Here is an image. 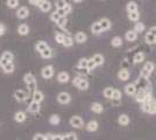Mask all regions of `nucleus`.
Masks as SVG:
<instances>
[{
  "label": "nucleus",
  "mask_w": 156,
  "mask_h": 140,
  "mask_svg": "<svg viewBox=\"0 0 156 140\" xmlns=\"http://www.w3.org/2000/svg\"><path fill=\"white\" fill-rule=\"evenodd\" d=\"M143 112H147L149 114H155L156 113V100L153 99L151 95H149L146 100L142 103V107H141Z\"/></svg>",
  "instance_id": "f257e3e1"
},
{
  "label": "nucleus",
  "mask_w": 156,
  "mask_h": 140,
  "mask_svg": "<svg viewBox=\"0 0 156 140\" xmlns=\"http://www.w3.org/2000/svg\"><path fill=\"white\" fill-rule=\"evenodd\" d=\"M23 81H25V83H26L27 85V89H28V93L30 95V93H34L36 90H37V84H36V80H35V76L30 73H27L25 74V76H23Z\"/></svg>",
  "instance_id": "f03ea898"
},
{
  "label": "nucleus",
  "mask_w": 156,
  "mask_h": 140,
  "mask_svg": "<svg viewBox=\"0 0 156 140\" xmlns=\"http://www.w3.org/2000/svg\"><path fill=\"white\" fill-rule=\"evenodd\" d=\"M155 69V64L153 62H147L144 63L143 68L140 71V77H143V78H149V76L151 75V73L154 71Z\"/></svg>",
  "instance_id": "7ed1b4c3"
},
{
  "label": "nucleus",
  "mask_w": 156,
  "mask_h": 140,
  "mask_svg": "<svg viewBox=\"0 0 156 140\" xmlns=\"http://www.w3.org/2000/svg\"><path fill=\"white\" fill-rule=\"evenodd\" d=\"M72 84L76 85L79 90H87V88H89V82H87V80L84 78V77H82V76L75 77L72 80Z\"/></svg>",
  "instance_id": "20e7f679"
},
{
  "label": "nucleus",
  "mask_w": 156,
  "mask_h": 140,
  "mask_svg": "<svg viewBox=\"0 0 156 140\" xmlns=\"http://www.w3.org/2000/svg\"><path fill=\"white\" fill-rule=\"evenodd\" d=\"M144 41H146V43L149 45V46L155 45L156 43V26H153L151 28H149L148 33H146Z\"/></svg>",
  "instance_id": "39448f33"
},
{
  "label": "nucleus",
  "mask_w": 156,
  "mask_h": 140,
  "mask_svg": "<svg viewBox=\"0 0 156 140\" xmlns=\"http://www.w3.org/2000/svg\"><path fill=\"white\" fill-rule=\"evenodd\" d=\"M14 60V55L11 52H4L0 56V67H5L8 63H12Z\"/></svg>",
  "instance_id": "423d86ee"
},
{
  "label": "nucleus",
  "mask_w": 156,
  "mask_h": 140,
  "mask_svg": "<svg viewBox=\"0 0 156 140\" xmlns=\"http://www.w3.org/2000/svg\"><path fill=\"white\" fill-rule=\"evenodd\" d=\"M13 96H14V98H15V100H16V102L22 103V102H25V100L29 97V93L27 92V91H25V90H21V89H19V90L14 91Z\"/></svg>",
  "instance_id": "0eeeda50"
},
{
  "label": "nucleus",
  "mask_w": 156,
  "mask_h": 140,
  "mask_svg": "<svg viewBox=\"0 0 156 140\" xmlns=\"http://www.w3.org/2000/svg\"><path fill=\"white\" fill-rule=\"evenodd\" d=\"M70 100H71V96L69 95L68 92H65V91H62V92L58 93V96H57V102H58L59 104H69L70 103Z\"/></svg>",
  "instance_id": "6e6552de"
},
{
  "label": "nucleus",
  "mask_w": 156,
  "mask_h": 140,
  "mask_svg": "<svg viewBox=\"0 0 156 140\" xmlns=\"http://www.w3.org/2000/svg\"><path fill=\"white\" fill-rule=\"evenodd\" d=\"M69 123H70V125H71L72 127H75V128H82L83 125H84V121H83V119H82L79 116H73V117H71Z\"/></svg>",
  "instance_id": "1a4fd4ad"
},
{
  "label": "nucleus",
  "mask_w": 156,
  "mask_h": 140,
  "mask_svg": "<svg viewBox=\"0 0 156 140\" xmlns=\"http://www.w3.org/2000/svg\"><path fill=\"white\" fill-rule=\"evenodd\" d=\"M54 73H55L54 67H52V66H47V67H44L42 69L41 75H42V77H43L44 80H49V78H51L52 76H54Z\"/></svg>",
  "instance_id": "9d476101"
},
{
  "label": "nucleus",
  "mask_w": 156,
  "mask_h": 140,
  "mask_svg": "<svg viewBox=\"0 0 156 140\" xmlns=\"http://www.w3.org/2000/svg\"><path fill=\"white\" fill-rule=\"evenodd\" d=\"M149 95H151V93L146 92L144 89H140V90H137L136 93H135V100H136L137 103H143Z\"/></svg>",
  "instance_id": "9b49d317"
},
{
  "label": "nucleus",
  "mask_w": 156,
  "mask_h": 140,
  "mask_svg": "<svg viewBox=\"0 0 156 140\" xmlns=\"http://www.w3.org/2000/svg\"><path fill=\"white\" fill-rule=\"evenodd\" d=\"M99 23H100V27H101V31L103 32L108 31L111 27H112V22H111V20L108 18H101L99 20Z\"/></svg>",
  "instance_id": "f8f14e48"
},
{
  "label": "nucleus",
  "mask_w": 156,
  "mask_h": 140,
  "mask_svg": "<svg viewBox=\"0 0 156 140\" xmlns=\"http://www.w3.org/2000/svg\"><path fill=\"white\" fill-rule=\"evenodd\" d=\"M28 15H29V11H28V8L25 6L22 7H19V9L16 11V16L19 18V19H27L28 18Z\"/></svg>",
  "instance_id": "ddd939ff"
},
{
  "label": "nucleus",
  "mask_w": 156,
  "mask_h": 140,
  "mask_svg": "<svg viewBox=\"0 0 156 140\" xmlns=\"http://www.w3.org/2000/svg\"><path fill=\"white\" fill-rule=\"evenodd\" d=\"M136 91H137V89H136L135 83H130V84H127V85L125 87V92L127 93L128 96H135Z\"/></svg>",
  "instance_id": "4468645a"
},
{
  "label": "nucleus",
  "mask_w": 156,
  "mask_h": 140,
  "mask_svg": "<svg viewBox=\"0 0 156 140\" xmlns=\"http://www.w3.org/2000/svg\"><path fill=\"white\" fill-rule=\"evenodd\" d=\"M125 39L128 41V42H134V41H136V39H137V33L134 29L127 31L126 34H125Z\"/></svg>",
  "instance_id": "2eb2a0df"
},
{
  "label": "nucleus",
  "mask_w": 156,
  "mask_h": 140,
  "mask_svg": "<svg viewBox=\"0 0 156 140\" xmlns=\"http://www.w3.org/2000/svg\"><path fill=\"white\" fill-rule=\"evenodd\" d=\"M26 119H27V114H26V112H23V111H16V112L14 113V120H15L16 123H23Z\"/></svg>",
  "instance_id": "dca6fc26"
},
{
  "label": "nucleus",
  "mask_w": 156,
  "mask_h": 140,
  "mask_svg": "<svg viewBox=\"0 0 156 140\" xmlns=\"http://www.w3.org/2000/svg\"><path fill=\"white\" fill-rule=\"evenodd\" d=\"M40 109H41V104L33 100L32 103L29 104V106H28V112H30V113H37L40 111Z\"/></svg>",
  "instance_id": "f3484780"
},
{
  "label": "nucleus",
  "mask_w": 156,
  "mask_h": 140,
  "mask_svg": "<svg viewBox=\"0 0 156 140\" xmlns=\"http://www.w3.org/2000/svg\"><path fill=\"white\" fill-rule=\"evenodd\" d=\"M129 76L130 74L127 69H121L119 73H118V78L122 82H126L127 80H129Z\"/></svg>",
  "instance_id": "a211bd4d"
},
{
  "label": "nucleus",
  "mask_w": 156,
  "mask_h": 140,
  "mask_svg": "<svg viewBox=\"0 0 156 140\" xmlns=\"http://www.w3.org/2000/svg\"><path fill=\"white\" fill-rule=\"evenodd\" d=\"M99 127V124H98L97 120H90L87 124H86V130L89 132H96Z\"/></svg>",
  "instance_id": "6ab92c4d"
},
{
  "label": "nucleus",
  "mask_w": 156,
  "mask_h": 140,
  "mask_svg": "<svg viewBox=\"0 0 156 140\" xmlns=\"http://www.w3.org/2000/svg\"><path fill=\"white\" fill-rule=\"evenodd\" d=\"M51 2L50 1H48V0H43L41 4L39 5L40 9L42 11V12H44V13H47V12H49L50 9H51Z\"/></svg>",
  "instance_id": "aec40b11"
},
{
  "label": "nucleus",
  "mask_w": 156,
  "mask_h": 140,
  "mask_svg": "<svg viewBox=\"0 0 156 140\" xmlns=\"http://www.w3.org/2000/svg\"><path fill=\"white\" fill-rule=\"evenodd\" d=\"M32 96H33V100H34V102H37V103H40V104H41V103L43 102V99H44V95H43L42 91H40V90H36Z\"/></svg>",
  "instance_id": "412c9836"
},
{
  "label": "nucleus",
  "mask_w": 156,
  "mask_h": 140,
  "mask_svg": "<svg viewBox=\"0 0 156 140\" xmlns=\"http://www.w3.org/2000/svg\"><path fill=\"white\" fill-rule=\"evenodd\" d=\"M57 81H58L59 83H68V82L70 81V76H69L68 73L62 71V73H59L58 75H57Z\"/></svg>",
  "instance_id": "4be33fe9"
},
{
  "label": "nucleus",
  "mask_w": 156,
  "mask_h": 140,
  "mask_svg": "<svg viewBox=\"0 0 156 140\" xmlns=\"http://www.w3.org/2000/svg\"><path fill=\"white\" fill-rule=\"evenodd\" d=\"M118 123L121 125V126H127L129 124V117L127 114H120L119 118H118Z\"/></svg>",
  "instance_id": "5701e85b"
},
{
  "label": "nucleus",
  "mask_w": 156,
  "mask_h": 140,
  "mask_svg": "<svg viewBox=\"0 0 156 140\" xmlns=\"http://www.w3.org/2000/svg\"><path fill=\"white\" fill-rule=\"evenodd\" d=\"M91 59L94 61V63L97 64V67H98V66H103V64H104L105 59H104V56H103L101 54H94Z\"/></svg>",
  "instance_id": "b1692460"
},
{
  "label": "nucleus",
  "mask_w": 156,
  "mask_h": 140,
  "mask_svg": "<svg viewBox=\"0 0 156 140\" xmlns=\"http://www.w3.org/2000/svg\"><path fill=\"white\" fill-rule=\"evenodd\" d=\"M18 33H19L20 35H22V36L28 35V34H29V27H28V25L21 23V25L18 27Z\"/></svg>",
  "instance_id": "393cba45"
},
{
  "label": "nucleus",
  "mask_w": 156,
  "mask_h": 140,
  "mask_svg": "<svg viewBox=\"0 0 156 140\" xmlns=\"http://www.w3.org/2000/svg\"><path fill=\"white\" fill-rule=\"evenodd\" d=\"M75 40H76V42H78V43H84V42H86V40H87V36H86V34H85L84 32H78V33L76 34V36H75Z\"/></svg>",
  "instance_id": "a878e982"
},
{
  "label": "nucleus",
  "mask_w": 156,
  "mask_h": 140,
  "mask_svg": "<svg viewBox=\"0 0 156 140\" xmlns=\"http://www.w3.org/2000/svg\"><path fill=\"white\" fill-rule=\"evenodd\" d=\"M91 111L94 112V113H101L104 111V107H103V105L100 103L96 102V103H93L91 105Z\"/></svg>",
  "instance_id": "bb28decb"
},
{
  "label": "nucleus",
  "mask_w": 156,
  "mask_h": 140,
  "mask_svg": "<svg viewBox=\"0 0 156 140\" xmlns=\"http://www.w3.org/2000/svg\"><path fill=\"white\" fill-rule=\"evenodd\" d=\"M91 32H92V34H96V35H98V34H100L103 32L99 21H96V22H93L91 25Z\"/></svg>",
  "instance_id": "cd10ccee"
},
{
  "label": "nucleus",
  "mask_w": 156,
  "mask_h": 140,
  "mask_svg": "<svg viewBox=\"0 0 156 140\" xmlns=\"http://www.w3.org/2000/svg\"><path fill=\"white\" fill-rule=\"evenodd\" d=\"M126 9H127L128 13H130V12H136V11H139L137 4L135 1H129V2H127V5H126Z\"/></svg>",
  "instance_id": "c85d7f7f"
},
{
  "label": "nucleus",
  "mask_w": 156,
  "mask_h": 140,
  "mask_svg": "<svg viewBox=\"0 0 156 140\" xmlns=\"http://www.w3.org/2000/svg\"><path fill=\"white\" fill-rule=\"evenodd\" d=\"M48 47H49V45L47 43L46 41H39V42L36 43V46H35V49H36V52L41 53V52H43L44 49H47Z\"/></svg>",
  "instance_id": "c756f323"
},
{
  "label": "nucleus",
  "mask_w": 156,
  "mask_h": 140,
  "mask_svg": "<svg viewBox=\"0 0 156 140\" xmlns=\"http://www.w3.org/2000/svg\"><path fill=\"white\" fill-rule=\"evenodd\" d=\"M144 57H146V55H144L142 52H140V53H136L135 55H134L133 62H134L135 64H137V63H141V62H143V61H144Z\"/></svg>",
  "instance_id": "7c9ffc66"
},
{
  "label": "nucleus",
  "mask_w": 156,
  "mask_h": 140,
  "mask_svg": "<svg viewBox=\"0 0 156 140\" xmlns=\"http://www.w3.org/2000/svg\"><path fill=\"white\" fill-rule=\"evenodd\" d=\"M40 55H41L42 59H50V57L52 56V49L50 48V47H48V48L44 49L43 52H41Z\"/></svg>",
  "instance_id": "2f4dec72"
},
{
  "label": "nucleus",
  "mask_w": 156,
  "mask_h": 140,
  "mask_svg": "<svg viewBox=\"0 0 156 140\" xmlns=\"http://www.w3.org/2000/svg\"><path fill=\"white\" fill-rule=\"evenodd\" d=\"M87 60L89 59H80L77 63V69H80V70H87Z\"/></svg>",
  "instance_id": "473e14b6"
},
{
  "label": "nucleus",
  "mask_w": 156,
  "mask_h": 140,
  "mask_svg": "<svg viewBox=\"0 0 156 140\" xmlns=\"http://www.w3.org/2000/svg\"><path fill=\"white\" fill-rule=\"evenodd\" d=\"M111 45L113 47H115V48L121 47L122 46V39H121L120 36H114V38L111 40Z\"/></svg>",
  "instance_id": "72a5a7b5"
},
{
  "label": "nucleus",
  "mask_w": 156,
  "mask_h": 140,
  "mask_svg": "<svg viewBox=\"0 0 156 140\" xmlns=\"http://www.w3.org/2000/svg\"><path fill=\"white\" fill-rule=\"evenodd\" d=\"M1 69H2V71H4L5 74H12V73H14L15 66H14V63L12 62V63H8V64H6L5 67H2Z\"/></svg>",
  "instance_id": "f704fd0d"
},
{
  "label": "nucleus",
  "mask_w": 156,
  "mask_h": 140,
  "mask_svg": "<svg viewBox=\"0 0 156 140\" xmlns=\"http://www.w3.org/2000/svg\"><path fill=\"white\" fill-rule=\"evenodd\" d=\"M56 23H57V26H58L59 28L66 29V25H68V19H66V16H62Z\"/></svg>",
  "instance_id": "c9c22d12"
},
{
  "label": "nucleus",
  "mask_w": 156,
  "mask_h": 140,
  "mask_svg": "<svg viewBox=\"0 0 156 140\" xmlns=\"http://www.w3.org/2000/svg\"><path fill=\"white\" fill-rule=\"evenodd\" d=\"M128 19L130 21H134V22H137L139 19H140V13H139V11L136 12H130L128 13Z\"/></svg>",
  "instance_id": "e433bc0d"
},
{
  "label": "nucleus",
  "mask_w": 156,
  "mask_h": 140,
  "mask_svg": "<svg viewBox=\"0 0 156 140\" xmlns=\"http://www.w3.org/2000/svg\"><path fill=\"white\" fill-rule=\"evenodd\" d=\"M113 91H114V89L111 87H107L104 89V91H103V95H104L105 98H108V99H111L112 98V93H113Z\"/></svg>",
  "instance_id": "4c0bfd02"
},
{
  "label": "nucleus",
  "mask_w": 156,
  "mask_h": 140,
  "mask_svg": "<svg viewBox=\"0 0 156 140\" xmlns=\"http://www.w3.org/2000/svg\"><path fill=\"white\" fill-rule=\"evenodd\" d=\"M144 29H146L144 23H142V22H139V21H137L136 23H135V26H134V31H135L137 34L143 33V32H144Z\"/></svg>",
  "instance_id": "58836bf2"
},
{
  "label": "nucleus",
  "mask_w": 156,
  "mask_h": 140,
  "mask_svg": "<svg viewBox=\"0 0 156 140\" xmlns=\"http://www.w3.org/2000/svg\"><path fill=\"white\" fill-rule=\"evenodd\" d=\"M64 47H71L73 45V40L70 35H64V40H63V43H62Z\"/></svg>",
  "instance_id": "ea45409f"
},
{
  "label": "nucleus",
  "mask_w": 156,
  "mask_h": 140,
  "mask_svg": "<svg viewBox=\"0 0 156 140\" xmlns=\"http://www.w3.org/2000/svg\"><path fill=\"white\" fill-rule=\"evenodd\" d=\"M59 121H61V118H59V116H57V114H52V116H50V118H49V123L51 125H58Z\"/></svg>",
  "instance_id": "a19ab883"
},
{
  "label": "nucleus",
  "mask_w": 156,
  "mask_h": 140,
  "mask_svg": "<svg viewBox=\"0 0 156 140\" xmlns=\"http://www.w3.org/2000/svg\"><path fill=\"white\" fill-rule=\"evenodd\" d=\"M96 68H97V64L94 63V61L92 60V59H89L87 60V68H86L87 71H93Z\"/></svg>",
  "instance_id": "79ce46f5"
},
{
  "label": "nucleus",
  "mask_w": 156,
  "mask_h": 140,
  "mask_svg": "<svg viewBox=\"0 0 156 140\" xmlns=\"http://www.w3.org/2000/svg\"><path fill=\"white\" fill-rule=\"evenodd\" d=\"M66 5H68V2H66L65 0H55V6H56L57 9H59V8H64Z\"/></svg>",
  "instance_id": "37998d69"
},
{
  "label": "nucleus",
  "mask_w": 156,
  "mask_h": 140,
  "mask_svg": "<svg viewBox=\"0 0 156 140\" xmlns=\"http://www.w3.org/2000/svg\"><path fill=\"white\" fill-rule=\"evenodd\" d=\"M122 98V95H121V91L118 90V89H114V91L112 93V98L111 99H121Z\"/></svg>",
  "instance_id": "c03bdc74"
},
{
  "label": "nucleus",
  "mask_w": 156,
  "mask_h": 140,
  "mask_svg": "<svg viewBox=\"0 0 156 140\" xmlns=\"http://www.w3.org/2000/svg\"><path fill=\"white\" fill-rule=\"evenodd\" d=\"M6 4L9 8H16L19 6V0H7Z\"/></svg>",
  "instance_id": "a18cd8bd"
},
{
  "label": "nucleus",
  "mask_w": 156,
  "mask_h": 140,
  "mask_svg": "<svg viewBox=\"0 0 156 140\" xmlns=\"http://www.w3.org/2000/svg\"><path fill=\"white\" fill-rule=\"evenodd\" d=\"M63 140H77V135L73 132H69L65 135H63Z\"/></svg>",
  "instance_id": "49530a36"
},
{
  "label": "nucleus",
  "mask_w": 156,
  "mask_h": 140,
  "mask_svg": "<svg viewBox=\"0 0 156 140\" xmlns=\"http://www.w3.org/2000/svg\"><path fill=\"white\" fill-rule=\"evenodd\" d=\"M64 35L65 34L56 33V35H55V40H56V42L59 43V45H62V43H63V40H64Z\"/></svg>",
  "instance_id": "de8ad7c7"
},
{
  "label": "nucleus",
  "mask_w": 156,
  "mask_h": 140,
  "mask_svg": "<svg viewBox=\"0 0 156 140\" xmlns=\"http://www.w3.org/2000/svg\"><path fill=\"white\" fill-rule=\"evenodd\" d=\"M61 18H62V16H59V14L57 13L56 11H55V12H52V13L50 14V20L54 21V22H57Z\"/></svg>",
  "instance_id": "09e8293b"
},
{
  "label": "nucleus",
  "mask_w": 156,
  "mask_h": 140,
  "mask_svg": "<svg viewBox=\"0 0 156 140\" xmlns=\"http://www.w3.org/2000/svg\"><path fill=\"white\" fill-rule=\"evenodd\" d=\"M33 140H46V138H44V134L37 133V134H35V135H34Z\"/></svg>",
  "instance_id": "8fccbe9b"
},
{
  "label": "nucleus",
  "mask_w": 156,
  "mask_h": 140,
  "mask_svg": "<svg viewBox=\"0 0 156 140\" xmlns=\"http://www.w3.org/2000/svg\"><path fill=\"white\" fill-rule=\"evenodd\" d=\"M5 33H6V26L0 22V36H2Z\"/></svg>",
  "instance_id": "3c124183"
},
{
  "label": "nucleus",
  "mask_w": 156,
  "mask_h": 140,
  "mask_svg": "<svg viewBox=\"0 0 156 140\" xmlns=\"http://www.w3.org/2000/svg\"><path fill=\"white\" fill-rule=\"evenodd\" d=\"M42 1H43V0H29V4H30V5H34V6H39Z\"/></svg>",
  "instance_id": "603ef678"
},
{
  "label": "nucleus",
  "mask_w": 156,
  "mask_h": 140,
  "mask_svg": "<svg viewBox=\"0 0 156 140\" xmlns=\"http://www.w3.org/2000/svg\"><path fill=\"white\" fill-rule=\"evenodd\" d=\"M111 102H112V105L114 106H119L121 104V99H111Z\"/></svg>",
  "instance_id": "864d4df0"
},
{
  "label": "nucleus",
  "mask_w": 156,
  "mask_h": 140,
  "mask_svg": "<svg viewBox=\"0 0 156 140\" xmlns=\"http://www.w3.org/2000/svg\"><path fill=\"white\" fill-rule=\"evenodd\" d=\"M56 12L59 14V16H66V13H65L64 8H59V9H56Z\"/></svg>",
  "instance_id": "5fc2aeb1"
},
{
  "label": "nucleus",
  "mask_w": 156,
  "mask_h": 140,
  "mask_svg": "<svg viewBox=\"0 0 156 140\" xmlns=\"http://www.w3.org/2000/svg\"><path fill=\"white\" fill-rule=\"evenodd\" d=\"M64 11H65V13H66V14H69L72 11V6L70 5V4H68V5L64 7Z\"/></svg>",
  "instance_id": "6e6d98bb"
},
{
  "label": "nucleus",
  "mask_w": 156,
  "mask_h": 140,
  "mask_svg": "<svg viewBox=\"0 0 156 140\" xmlns=\"http://www.w3.org/2000/svg\"><path fill=\"white\" fill-rule=\"evenodd\" d=\"M52 140H63V135H61V134H56V135H54Z\"/></svg>",
  "instance_id": "4d7b16f0"
},
{
  "label": "nucleus",
  "mask_w": 156,
  "mask_h": 140,
  "mask_svg": "<svg viewBox=\"0 0 156 140\" xmlns=\"http://www.w3.org/2000/svg\"><path fill=\"white\" fill-rule=\"evenodd\" d=\"M44 138H46V140H52V138H54V134H44Z\"/></svg>",
  "instance_id": "13d9d810"
},
{
  "label": "nucleus",
  "mask_w": 156,
  "mask_h": 140,
  "mask_svg": "<svg viewBox=\"0 0 156 140\" xmlns=\"http://www.w3.org/2000/svg\"><path fill=\"white\" fill-rule=\"evenodd\" d=\"M72 1H73V2H76V4H78V2H82L83 0H72Z\"/></svg>",
  "instance_id": "bf43d9fd"
}]
</instances>
